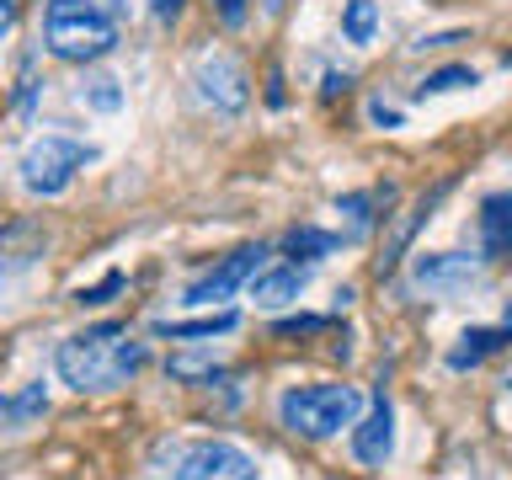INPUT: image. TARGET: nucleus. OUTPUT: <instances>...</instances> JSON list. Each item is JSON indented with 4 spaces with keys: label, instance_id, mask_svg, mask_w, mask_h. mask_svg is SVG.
<instances>
[{
    "label": "nucleus",
    "instance_id": "obj_1",
    "mask_svg": "<svg viewBox=\"0 0 512 480\" xmlns=\"http://www.w3.org/2000/svg\"><path fill=\"white\" fill-rule=\"evenodd\" d=\"M144 363H150V347L134 342L118 320L80 331V336H70V342H59V352H54L59 379L70 384V390H80V395H86V390L91 395L118 390V384H128Z\"/></svg>",
    "mask_w": 512,
    "mask_h": 480
},
{
    "label": "nucleus",
    "instance_id": "obj_2",
    "mask_svg": "<svg viewBox=\"0 0 512 480\" xmlns=\"http://www.w3.org/2000/svg\"><path fill=\"white\" fill-rule=\"evenodd\" d=\"M43 43L64 64H91L118 48V16L96 0H48L43 6Z\"/></svg>",
    "mask_w": 512,
    "mask_h": 480
},
{
    "label": "nucleus",
    "instance_id": "obj_3",
    "mask_svg": "<svg viewBox=\"0 0 512 480\" xmlns=\"http://www.w3.org/2000/svg\"><path fill=\"white\" fill-rule=\"evenodd\" d=\"M358 416H363L358 384H288L278 395V422L310 443H326L342 427H358Z\"/></svg>",
    "mask_w": 512,
    "mask_h": 480
},
{
    "label": "nucleus",
    "instance_id": "obj_4",
    "mask_svg": "<svg viewBox=\"0 0 512 480\" xmlns=\"http://www.w3.org/2000/svg\"><path fill=\"white\" fill-rule=\"evenodd\" d=\"M91 160H96L91 144H80L70 134H43V139H32L27 155H22V187L32 198H59Z\"/></svg>",
    "mask_w": 512,
    "mask_h": 480
},
{
    "label": "nucleus",
    "instance_id": "obj_5",
    "mask_svg": "<svg viewBox=\"0 0 512 480\" xmlns=\"http://www.w3.org/2000/svg\"><path fill=\"white\" fill-rule=\"evenodd\" d=\"M176 480H256V459L240 443L224 438H198V443H171L160 448Z\"/></svg>",
    "mask_w": 512,
    "mask_h": 480
},
{
    "label": "nucleus",
    "instance_id": "obj_6",
    "mask_svg": "<svg viewBox=\"0 0 512 480\" xmlns=\"http://www.w3.org/2000/svg\"><path fill=\"white\" fill-rule=\"evenodd\" d=\"M486 256H464V251H422L411 256V288L416 294H432V299H454V294H470L486 278Z\"/></svg>",
    "mask_w": 512,
    "mask_h": 480
},
{
    "label": "nucleus",
    "instance_id": "obj_7",
    "mask_svg": "<svg viewBox=\"0 0 512 480\" xmlns=\"http://www.w3.org/2000/svg\"><path fill=\"white\" fill-rule=\"evenodd\" d=\"M192 86H198V96L214 112H246L251 107V75L246 64H240L235 54H224V48H208V54L192 64Z\"/></svg>",
    "mask_w": 512,
    "mask_h": 480
},
{
    "label": "nucleus",
    "instance_id": "obj_8",
    "mask_svg": "<svg viewBox=\"0 0 512 480\" xmlns=\"http://www.w3.org/2000/svg\"><path fill=\"white\" fill-rule=\"evenodd\" d=\"M262 256H267V246L256 240V246H235L230 256H219L214 267L203 272L198 283H187V304H219V299H235V288L240 283H251L256 272H262Z\"/></svg>",
    "mask_w": 512,
    "mask_h": 480
},
{
    "label": "nucleus",
    "instance_id": "obj_9",
    "mask_svg": "<svg viewBox=\"0 0 512 480\" xmlns=\"http://www.w3.org/2000/svg\"><path fill=\"white\" fill-rule=\"evenodd\" d=\"M390 454H395V400L379 379L374 400H368V416H358V427H352V459L368 464V470H379Z\"/></svg>",
    "mask_w": 512,
    "mask_h": 480
},
{
    "label": "nucleus",
    "instance_id": "obj_10",
    "mask_svg": "<svg viewBox=\"0 0 512 480\" xmlns=\"http://www.w3.org/2000/svg\"><path fill=\"white\" fill-rule=\"evenodd\" d=\"M448 187L454 182H438L432 192H422V198H416L406 214L395 219V230H390V240H384V251H379V262H374V272H379V283L384 278H395V267H400V256L411 251V240H416V230H422V224L432 219V208H438L443 198H448Z\"/></svg>",
    "mask_w": 512,
    "mask_h": 480
},
{
    "label": "nucleus",
    "instance_id": "obj_11",
    "mask_svg": "<svg viewBox=\"0 0 512 480\" xmlns=\"http://www.w3.org/2000/svg\"><path fill=\"white\" fill-rule=\"evenodd\" d=\"M475 240H480V256H486V262L512 256V187H496V192L480 198V208H475Z\"/></svg>",
    "mask_w": 512,
    "mask_h": 480
},
{
    "label": "nucleus",
    "instance_id": "obj_12",
    "mask_svg": "<svg viewBox=\"0 0 512 480\" xmlns=\"http://www.w3.org/2000/svg\"><path fill=\"white\" fill-rule=\"evenodd\" d=\"M43 251H48L43 219H11V224H0V272H6V278H11V272L38 267Z\"/></svg>",
    "mask_w": 512,
    "mask_h": 480
},
{
    "label": "nucleus",
    "instance_id": "obj_13",
    "mask_svg": "<svg viewBox=\"0 0 512 480\" xmlns=\"http://www.w3.org/2000/svg\"><path fill=\"white\" fill-rule=\"evenodd\" d=\"M502 347H512V326H470V331H459V342L448 347L443 363L454 368V374H470V368L496 358Z\"/></svg>",
    "mask_w": 512,
    "mask_h": 480
},
{
    "label": "nucleus",
    "instance_id": "obj_14",
    "mask_svg": "<svg viewBox=\"0 0 512 480\" xmlns=\"http://www.w3.org/2000/svg\"><path fill=\"white\" fill-rule=\"evenodd\" d=\"M304 283H310V267L304 262H283V267H267L251 278V299L267 304V310H278V304H294L304 294Z\"/></svg>",
    "mask_w": 512,
    "mask_h": 480
},
{
    "label": "nucleus",
    "instance_id": "obj_15",
    "mask_svg": "<svg viewBox=\"0 0 512 480\" xmlns=\"http://www.w3.org/2000/svg\"><path fill=\"white\" fill-rule=\"evenodd\" d=\"M230 331H240V310H214L198 320H155V336H166V342H214Z\"/></svg>",
    "mask_w": 512,
    "mask_h": 480
},
{
    "label": "nucleus",
    "instance_id": "obj_16",
    "mask_svg": "<svg viewBox=\"0 0 512 480\" xmlns=\"http://www.w3.org/2000/svg\"><path fill=\"white\" fill-rule=\"evenodd\" d=\"M336 246H347V235H331V230H315V224H299V230L283 235V251L294 256V262H320V256H331Z\"/></svg>",
    "mask_w": 512,
    "mask_h": 480
},
{
    "label": "nucleus",
    "instance_id": "obj_17",
    "mask_svg": "<svg viewBox=\"0 0 512 480\" xmlns=\"http://www.w3.org/2000/svg\"><path fill=\"white\" fill-rule=\"evenodd\" d=\"M166 374L182 379V384H219L224 379V363L214 358V352H171Z\"/></svg>",
    "mask_w": 512,
    "mask_h": 480
},
{
    "label": "nucleus",
    "instance_id": "obj_18",
    "mask_svg": "<svg viewBox=\"0 0 512 480\" xmlns=\"http://www.w3.org/2000/svg\"><path fill=\"white\" fill-rule=\"evenodd\" d=\"M43 411H48L43 384H27L22 395H0V427H27L32 416H43Z\"/></svg>",
    "mask_w": 512,
    "mask_h": 480
},
{
    "label": "nucleus",
    "instance_id": "obj_19",
    "mask_svg": "<svg viewBox=\"0 0 512 480\" xmlns=\"http://www.w3.org/2000/svg\"><path fill=\"white\" fill-rule=\"evenodd\" d=\"M374 32H379L374 0H342V38L347 43H374Z\"/></svg>",
    "mask_w": 512,
    "mask_h": 480
},
{
    "label": "nucleus",
    "instance_id": "obj_20",
    "mask_svg": "<svg viewBox=\"0 0 512 480\" xmlns=\"http://www.w3.org/2000/svg\"><path fill=\"white\" fill-rule=\"evenodd\" d=\"M464 86H480V70L475 64H443V70H432L422 86H416V96H448V91H464Z\"/></svg>",
    "mask_w": 512,
    "mask_h": 480
},
{
    "label": "nucleus",
    "instance_id": "obj_21",
    "mask_svg": "<svg viewBox=\"0 0 512 480\" xmlns=\"http://www.w3.org/2000/svg\"><path fill=\"white\" fill-rule=\"evenodd\" d=\"M80 102H91L96 112H118L123 107V91H118V80H112V75H96V80L80 86Z\"/></svg>",
    "mask_w": 512,
    "mask_h": 480
},
{
    "label": "nucleus",
    "instance_id": "obj_22",
    "mask_svg": "<svg viewBox=\"0 0 512 480\" xmlns=\"http://www.w3.org/2000/svg\"><path fill=\"white\" fill-rule=\"evenodd\" d=\"M331 331V315H288V320H272V336H320Z\"/></svg>",
    "mask_w": 512,
    "mask_h": 480
},
{
    "label": "nucleus",
    "instance_id": "obj_23",
    "mask_svg": "<svg viewBox=\"0 0 512 480\" xmlns=\"http://www.w3.org/2000/svg\"><path fill=\"white\" fill-rule=\"evenodd\" d=\"M123 272H107V278L102 283H91V288H80V294H75V304H107L112 294H123Z\"/></svg>",
    "mask_w": 512,
    "mask_h": 480
},
{
    "label": "nucleus",
    "instance_id": "obj_24",
    "mask_svg": "<svg viewBox=\"0 0 512 480\" xmlns=\"http://www.w3.org/2000/svg\"><path fill=\"white\" fill-rule=\"evenodd\" d=\"M368 123H379V128H400V107H390L384 96H374V102H368Z\"/></svg>",
    "mask_w": 512,
    "mask_h": 480
},
{
    "label": "nucleus",
    "instance_id": "obj_25",
    "mask_svg": "<svg viewBox=\"0 0 512 480\" xmlns=\"http://www.w3.org/2000/svg\"><path fill=\"white\" fill-rule=\"evenodd\" d=\"M214 11H219L224 27H240V22H246V0H214Z\"/></svg>",
    "mask_w": 512,
    "mask_h": 480
},
{
    "label": "nucleus",
    "instance_id": "obj_26",
    "mask_svg": "<svg viewBox=\"0 0 512 480\" xmlns=\"http://www.w3.org/2000/svg\"><path fill=\"white\" fill-rule=\"evenodd\" d=\"M454 43H470V32H432V38H422L416 48L427 54V48H454Z\"/></svg>",
    "mask_w": 512,
    "mask_h": 480
},
{
    "label": "nucleus",
    "instance_id": "obj_27",
    "mask_svg": "<svg viewBox=\"0 0 512 480\" xmlns=\"http://www.w3.org/2000/svg\"><path fill=\"white\" fill-rule=\"evenodd\" d=\"M288 102V91H283V70H272L267 75V107H283Z\"/></svg>",
    "mask_w": 512,
    "mask_h": 480
},
{
    "label": "nucleus",
    "instance_id": "obj_28",
    "mask_svg": "<svg viewBox=\"0 0 512 480\" xmlns=\"http://www.w3.org/2000/svg\"><path fill=\"white\" fill-rule=\"evenodd\" d=\"M16 16H22V0H0V38L16 27Z\"/></svg>",
    "mask_w": 512,
    "mask_h": 480
},
{
    "label": "nucleus",
    "instance_id": "obj_29",
    "mask_svg": "<svg viewBox=\"0 0 512 480\" xmlns=\"http://www.w3.org/2000/svg\"><path fill=\"white\" fill-rule=\"evenodd\" d=\"M347 86H352V75H347V70H331V75H326V86H320V96H342Z\"/></svg>",
    "mask_w": 512,
    "mask_h": 480
},
{
    "label": "nucleus",
    "instance_id": "obj_30",
    "mask_svg": "<svg viewBox=\"0 0 512 480\" xmlns=\"http://www.w3.org/2000/svg\"><path fill=\"white\" fill-rule=\"evenodd\" d=\"M187 0H150V16H160V22H171L176 11H182Z\"/></svg>",
    "mask_w": 512,
    "mask_h": 480
},
{
    "label": "nucleus",
    "instance_id": "obj_31",
    "mask_svg": "<svg viewBox=\"0 0 512 480\" xmlns=\"http://www.w3.org/2000/svg\"><path fill=\"white\" fill-rule=\"evenodd\" d=\"M502 70H512V48H507V54H502Z\"/></svg>",
    "mask_w": 512,
    "mask_h": 480
},
{
    "label": "nucleus",
    "instance_id": "obj_32",
    "mask_svg": "<svg viewBox=\"0 0 512 480\" xmlns=\"http://www.w3.org/2000/svg\"><path fill=\"white\" fill-rule=\"evenodd\" d=\"M507 326H512V299H507Z\"/></svg>",
    "mask_w": 512,
    "mask_h": 480
},
{
    "label": "nucleus",
    "instance_id": "obj_33",
    "mask_svg": "<svg viewBox=\"0 0 512 480\" xmlns=\"http://www.w3.org/2000/svg\"><path fill=\"white\" fill-rule=\"evenodd\" d=\"M507 390H512V379H507Z\"/></svg>",
    "mask_w": 512,
    "mask_h": 480
}]
</instances>
